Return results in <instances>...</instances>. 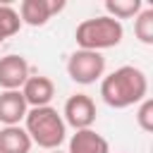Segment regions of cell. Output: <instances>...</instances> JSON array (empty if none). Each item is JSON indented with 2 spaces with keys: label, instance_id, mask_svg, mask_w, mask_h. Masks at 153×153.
I'll return each mask as SVG.
<instances>
[{
  "label": "cell",
  "instance_id": "8fae6325",
  "mask_svg": "<svg viewBox=\"0 0 153 153\" xmlns=\"http://www.w3.org/2000/svg\"><path fill=\"white\" fill-rule=\"evenodd\" d=\"M31 139L24 131V127H0V153H29Z\"/></svg>",
  "mask_w": 153,
  "mask_h": 153
},
{
  "label": "cell",
  "instance_id": "2e32d148",
  "mask_svg": "<svg viewBox=\"0 0 153 153\" xmlns=\"http://www.w3.org/2000/svg\"><path fill=\"white\" fill-rule=\"evenodd\" d=\"M50 153H62V151H60V148H57V151H50Z\"/></svg>",
  "mask_w": 153,
  "mask_h": 153
},
{
  "label": "cell",
  "instance_id": "52a82bcc",
  "mask_svg": "<svg viewBox=\"0 0 153 153\" xmlns=\"http://www.w3.org/2000/svg\"><path fill=\"white\" fill-rule=\"evenodd\" d=\"M29 62L22 55H5L0 57V88L2 91H22L24 81L29 79Z\"/></svg>",
  "mask_w": 153,
  "mask_h": 153
},
{
  "label": "cell",
  "instance_id": "277c9868",
  "mask_svg": "<svg viewBox=\"0 0 153 153\" xmlns=\"http://www.w3.org/2000/svg\"><path fill=\"white\" fill-rule=\"evenodd\" d=\"M67 74L72 81L88 86L105 76V57L96 50H74L67 60Z\"/></svg>",
  "mask_w": 153,
  "mask_h": 153
},
{
  "label": "cell",
  "instance_id": "3957f363",
  "mask_svg": "<svg viewBox=\"0 0 153 153\" xmlns=\"http://www.w3.org/2000/svg\"><path fill=\"white\" fill-rule=\"evenodd\" d=\"M124 29L122 22L103 14V17H93V19H84L76 31H74V41L81 50H105V48H115L122 43Z\"/></svg>",
  "mask_w": 153,
  "mask_h": 153
},
{
  "label": "cell",
  "instance_id": "5bb4252c",
  "mask_svg": "<svg viewBox=\"0 0 153 153\" xmlns=\"http://www.w3.org/2000/svg\"><path fill=\"white\" fill-rule=\"evenodd\" d=\"M22 29V19L12 5H0V38H10Z\"/></svg>",
  "mask_w": 153,
  "mask_h": 153
},
{
  "label": "cell",
  "instance_id": "8992f818",
  "mask_svg": "<svg viewBox=\"0 0 153 153\" xmlns=\"http://www.w3.org/2000/svg\"><path fill=\"white\" fill-rule=\"evenodd\" d=\"M60 10H65V0H22L19 19L29 26H45Z\"/></svg>",
  "mask_w": 153,
  "mask_h": 153
},
{
  "label": "cell",
  "instance_id": "ba28073f",
  "mask_svg": "<svg viewBox=\"0 0 153 153\" xmlns=\"http://www.w3.org/2000/svg\"><path fill=\"white\" fill-rule=\"evenodd\" d=\"M22 96L29 108H45V105H50V100L55 96V84L50 76H43V74L29 76L22 86Z\"/></svg>",
  "mask_w": 153,
  "mask_h": 153
},
{
  "label": "cell",
  "instance_id": "6da1fadb",
  "mask_svg": "<svg viewBox=\"0 0 153 153\" xmlns=\"http://www.w3.org/2000/svg\"><path fill=\"white\" fill-rule=\"evenodd\" d=\"M100 98H103L105 105H110L115 110L136 105L143 98H148V79H146L143 69H139L134 65L117 67L115 72L103 76V81H100Z\"/></svg>",
  "mask_w": 153,
  "mask_h": 153
},
{
  "label": "cell",
  "instance_id": "7c38bea8",
  "mask_svg": "<svg viewBox=\"0 0 153 153\" xmlns=\"http://www.w3.org/2000/svg\"><path fill=\"white\" fill-rule=\"evenodd\" d=\"M105 10H108V17L120 22V19L136 17L143 10V5H141V0H105Z\"/></svg>",
  "mask_w": 153,
  "mask_h": 153
},
{
  "label": "cell",
  "instance_id": "9c48e42d",
  "mask_svg": "<svg viewBox=\"0 0 153 153\" xmlns=\"http://www.w3.org/2000/svg\"><path fill=\"white\" fill-rule=\"evenodd\" d=\"M29 112V105L22 96V91H2L0 93V124L14 127L19 124Z\"/></svg>",
  "mask_w": 153,
  "mask_h": 153
},
{
  "label": "cell",
  "instance_id": "4fadbf2b",
  "mask_svg": "<svg viewBox=\"0 0 153 153\" xmlns=\"http://www.w3.org/2000/svg\"><path fill=\"white\" fill-rule=\"evenodd\" d=\"M134 36L143 45H153V10L151 7H143L134 17Z\"/></svg>",
  "mask_w": 153,
  "mask_h": 153
},
{
  "label": "cell",
  "instance_id": "30bf717a",
  "mask_svg": "<svg viewBox=\"0 0 153 153\" xmlns=\"http://www.w3.org/2000/svg\"><path fill=\"white\" fill-rule=\"evenodd\" d=\"M67 153H110V143L93 129H79L72 134Z\"/></svg>",
  "mask_w": 153,
  "mask_h": 153
},
{
  "label": "cell",
  "instance_id": "5b68a950",
  "mask_svg": "<svg viewBox=\"0 0 153 153\" xmlns=\"http://www.w3.org/2000/svg\"><path fill=\"white\" fill-rule=\"evenodd\" d=\"M62 120L65 124L74 127V131L79 129H91V124L96 122V103L91 96L86 93H74L67 98L65 103V110H62Z\"/></svg>",
  "mask_w": 153,
  "mask_h": 153
},
{
  "label": "cell",
  "instance_id": "7a4b0ae2",
  "mask_svg": "<svg viewBox=\"0 0 153 153\" xmlns=\"http://www.w3.org/2000/svg\"><path fill=\"white\" fill-rule=\"evenodd\" d=\"M24 131L29 134L31 143L45 148V151H57L67 136V124L62 120V115L45 105V108H31L24 117Z\"/></svg>",
  "mask_w": 153,
  "mask_h": 153
},
{
  "label": "cell",
  "instance_id": "e0dca14e",
  "mask_svg": "<svg viewBox=\"0 0 153 153\" xmlns=\"http://www.w3.org/2000/svg\"><path fill=\"white\" fill-rule=\"evenodd\" d=\"M0 43H2V38H0Z\"/></svg>",
  "mask_w": 153,
  "mask_h": 153
},
{
  "label": "cell",
  "instance_id": "9a60e30c",
  "mask_svg": "<svg viewBox=\"0 0 153 153\" xmlns=\"http://www.w3.org/2000/svg\"><path fill=\"white\" fill-rule=\"evenodd\" d=\"M136 122L143 131H153V100L151 98H143L139 103V110H136Z\"/></svg>",
  "mask_w": 153,
  "mask_h": 153
}]
</instances>
